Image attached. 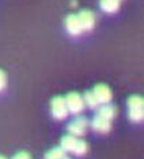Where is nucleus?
<instances>
[{
    "mask_svg": "<svg viewBox=\"0 0 144 159\" xmlns=\"http://www.w3.org/2000/svg\"><path fill=\"white\" fill-rule=\"evenodd\" d=\"M129 118L133 122H140L144 118V99L140 96H130L128 100Z\"/></svg>",
    "mask_w": 144,
    "mask_h": 159,
    "instance_id": "obj_1",
    "label": "nucleus"
},
{
    "mask_svg": "<svg viewBox=\"0 0 144 159\" xmlns=\"http://www.w3.org/2000/svg\"><path fill=\"white\" fill-rule=\"evenodd\" d=\"M51 112L52 117L56 119H65L69 114V108L66 104V99L61 98V96H56L52 99L51 102Z\"/></svg>",
    "mask_w": 144,
    "mask_h": 159,
    "instance_id": "obj_2",
    "label": "nucleus"
},
{
    "mask_svg": "<svg viewBox=\"0 0 144 159\" xmlns=\"http://www.w3.org/2000/svg\"><path fill=\"white\" fill-rule=\"evenodd\" d=\"M66 104H67L69 112L72 114H78L84 110L85 107V102H84V98H81V95H78L77 92H72L66 96Z\"/></svg>",
    "mask_w": 144,
    "mask_h": 159,
    "instance_id": "obj_3",
    "label": "nucleus"
},
{
    "mask_svg": "<svg viewBox=\"0 0 144 159\" xmlns=\"http://www.w3.org/2000/svg\"><path fill=\"white\" fill-rule=\"evenodd\" d=\"M88 128V119L85 117H78L67 125V130L73 136H82Z\"/></svg>",
    "mask_w": 144,
    "mask_h": 159,
    "instance_id": "obj_4",
    "label": "nucleus"
},
{
    "mask_svg": "<svg viewBox=\"0 0 144 159\" xmlns=\"http://www.w3.org/2000/svg\"><path fill=\"white\" fill-rule=\"evenodd\" d=\"M92 129L96 132H99V133H107V132L111 129V122H110V119H106L103 118L102 115H95V117L92 118Z\"/></svg>",
    "mask_w": 144,
    "mask_h": 159,
    "instance_id": "obj_5",
    "label": "nucleus"
},
{
    "mask_svg": "<svg viewBox=\"0 0 144 159\" xmlns=\"http://www.w3.org/2000/svg\"><path fill=\"white\" fill-rule=\"evenodd\" d=\"M65 25H66V30H67L72 36H77L81 32H84L81 22H80V19H78V15H73V14L69 15L67 18H66Z\"/></svg>",
    "mask_w": 144,
    "mask_h": 159,
    "instance_id": "obj_6",
    "label": "nucleus"
},
{
    "mask_svg": "<svg viewBox=\"0 0 144 159\" xmlns=\"http://www.w3.org/2000/svg\"><path fill=\"white\" fill-rule=\"evenodd\" d=\"M93 93H95L96 99L99 100L100 104H105V103H110L111 102V91H110L109 87L103 84H99L93 88Z\"/></svg>",
    "mask_w": 144,
    "mask_h": 159,
    "instance_id": "obj_7",
    "label": "nucleus"
},
{
    "mask_svg": "<svg viewBox=\"0 0 144 159\" xmlns=\"http://www.w3.org/2000/svg\"><path fill=\"white\" fill-rule=\"evenodd\" d=\"M78 19L81 22L82 30H91L95 26V15L93 12L88 11V10H82L78 12Z\"/></svg>",
    "mask_w": 144,
    "mask_h": 159,
    "instance_id": "obj_8",
    "label": "nucleus"
},
{
    "mask_svg": "<svg viewBox=\"0 0 144 159\" xmlns=\"http://www.w3.org/2000/svg\"><path fill=\"white\" fill-rule=\"evenodd\" d=\"M78 141L77 136H73V134H67V136H63L62 140H61V147L63 148L65 151H69V152H73L76 148V144Z\"/></svg>",
    "mask_w": 144,
    "mask_h": 159,
    "instance_id": "obj_9",
    "label": "nucleus"
},
{
    "mask_svg": "<svg viewBox=\"0 0 144 159\" xmlns=\"http://www.w3.org/2000/svg\"><path fill=\"white\" fill-rule=\"evenodd\" d=\"M98 114L102 115L103 118L110 119V121H111V119L115 117V107H114L113 104H110V103L100 104L98 107Z\"/></svg>",
    "mask_w": 144,
    "mask_h": 159,
    "instance_id": "obj_10",
    "label": "nucleus"
},
{
    "mask_svg": "<svg viewBox=\"0 0 144 159\" xmlns=\"http://www.w3.org/2000/svg\"><path fill=\"white\" fill-rule=\"evenodd\" d=\"M100 8L109 14H113V12L118 11L119 2L118 0H100Z\"/></svg>",
    "mask_w": 144,
    "mask_h": 159,
    "instance_id": "obj_11",
    "label": "nucleus"
},
{
    "mask_svg": "<svg viewBox=\"0 0 144 159\" xmlns=\"http://www.w3.org/2000/svg\"><path fill=\"white\" fill-rule=\"evenodd\" d=\"M84 102H85V104L88 106V107H91V108H98L99 107V100L96 99V96H95V93H93V91L91 92V91H88V92H85L84 93Z\"/></svg>",
    "mask_w": 144,
    "mask_h": 159,
    "instance_id": "obj_12",
    "label": "nucleus"
},
{
    "mask_svg": "<svg viewBox=\"0 0 144 159\" xmlns=\"http://www.w3.org/2000/svg\"><path fill=\"white\" fill-rule=\"evenodd\" d=\"M65 150L62 147H56V148H52L49 150L48 152L45 154V159H61L65 157Z\"/></svg>",
    "mask_w": 144,
    "mask_h": 159,
    "instance_id": "obj_13",
    "label": "nucleus"
},
{
    "mask_svg": "<svg viewBox=\"0 0 144 159\" xmlns=\"http://www.w3.org/2000/svg\"><path fill=\"white\" fill-rule=\"evenodd\" d=\"M86 150H88V145H86V143L78 139V141H77L76 148H74V151H73V152H74L76 155H84L86 152Z\"/></svg>",
    "mask_w": 144,
    "mask_h": 159,
    "instance_id": "obj_14",
    "label": "nucleus"
},
{
    "mask_svg": "<svg viewBox=\"0 0 144 159\" xmlns=\"http://www.w3.org/2000/svg\"><path fill=\"white\" fill-rule=\"evenodd\" d=\"M6 84H7V77H6L4 71L0 70V92L6 88Z\"/></svg>",
    "mask_w": 144,
    "mask_h": 159,
    "instance_id": "obj_15",
    "label": "nucleus"
},
{
    "mask_svg": "<svg viewBox=\"0 0 144 159\" xmlns=\"http://www.w3.org/2000/svg\"><path fill=\"white\" fill-rule=\"evenodd\" d=\"M12 159H30V155L28 152H18Z\"/></svg>",
    "mask_w": 144,
    "mask_h": 159,
    "instance_id": "obj_16",
    "label": "nucleus"
},
{
    "mask_svg": "<svg viewBox=\"0 0 144 159\" xmlns=\"http://www.w3.org/2000/svg\"><path fill=\"white\" fill-rule=\"evenodd\" d=\"M61 159H70V158H66V157H63V158H61Z\"/></svg>",
    "mask_w": 144,
    "mask_h": 159,
    "instance_id": "obj_17",
    "label": "nucleus"
},
{
    "mask_svg": "<svg viewBox=\"0 0 144 159\" xmlns=\"http://www.w3.org/2000/svg\"><path fill=\"white\" fill-rule=\"evenodd\" d=\"M0 159H6V158H4V157H2V155H0Z\"/></svg>",
    "mask_w": 144,
    "mask_h": 159,
    "instance_id": "obj_18",
    "label": "nucleus"
},
{
    "mask_svg": "<svg viewBox=\"0 0 144 159\" xmlns=\"http://www.w3.org/2000/svg\"><path fill=\"white\" fill-rule=\"evenodd\" d=\"M118 2H121V0H118Z\"/></svg>",
    "mask_w": 144,
    "mask_h": 159,
    "instance_id": "obj_19",
    "label": "nucleus"
}]
</instances>
